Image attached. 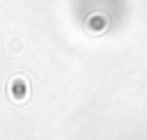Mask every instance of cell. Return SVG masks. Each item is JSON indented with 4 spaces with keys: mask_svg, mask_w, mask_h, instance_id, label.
Listing matches in <instances>:
<instances>
[{
    "mask_svg": "<svg viewBox=\"0 0 147 140\" xmlns=\"http://www.w3.org/2000/svg\"><path fill=\"white\" fill-rule=\"evenodd\" d=\"M9 50H11V53H16V50L21 53V50H23V41H21V39H18V41L14 39V41H11V48H9Z\"/></svg>",
    "mask_w": 147,
    "mask_h": 140,
    "instance_id": "7a4b0ae2",
    "label": "cell"
},
{
    "mask_svg": "<svg viewBox=\"0 0 147 140\" xmlns=\"http://www.w3.org/2000/svg\"><path fill=\"white\" fill-rule=\"evenodd\" d=\"M25 90H28V80H25L23 76L11 78V83H9V96H11L16 103H23V99H25Z\"/></svg>",
    "mask_w": 147,
    "mask_h": 140,
    "instance_id": "6da1fadb",
    "label": "cell"
}]
</instances>
